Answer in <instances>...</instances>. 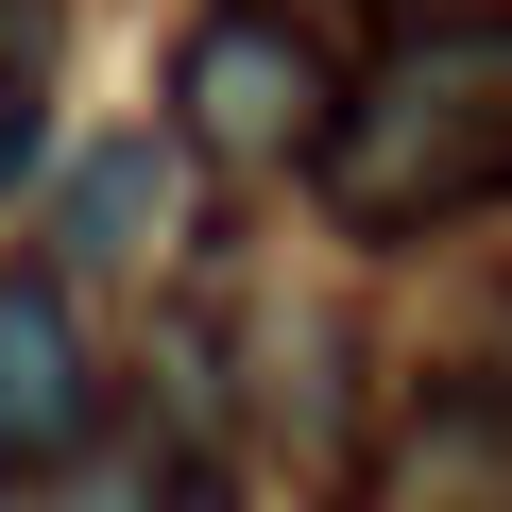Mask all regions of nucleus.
<instances>
[{
    "label": "nucleus",
    "instance_id": "nucleus-6",
    "mask_svg": "<svg viewBox=\"0 0 512 512\" xmlns=\"http://www.w3.org/2000/svg\"><path fill=\"white\" fill-rule=\"evenodd\" d=\"M393 18H461V0H393Z\"/></svg>",
    "mask_w": 512,
    "mask_h": 512
},
{
    "label": "nucleus",
    "instance_id": "nucleus-4",
    "mask_svg": "<svg viewBox=\"0 0 512 512\" xmlns=\"http://www.w3.org/2000/svg\"><path fill=\"white\" fill-rule=\"evenodd\" d=\"M52 52H69V0H0V188L52 137Z\"/></svg>",
    "mask_w": 512,
    "mask_h": 512
},
{
    "label": "nucleus",
    "instance_id": "nucleus-2",
    "mask_svg": "<svg viewBox=\"0 0 512 512\" xmlns=\"http://www.w3.org/2000/svg\"><path fill=\"white\" fill-rule=\"evenodd\" d=\"M171 120H188V154H222V171H274V154H325L342 69L274 18V0H222V18L171 52Z\"/></svg>",
    "mask_w": 512,
    "mask_h": 512
},
{
    "label": "nucleus",
    "instance_id": "nucleus-3",
    "mask_svg": "<svg viewBox=\"0 0 512 512\" xmlns=\"http://www.w3.org/2000/svg\"><path fill=\"white\" fill-rule=\"evenodd\" d=\"M86 427H103V359H86V308H69V274H0V478H52V461H86Z\"/></svg>",
    "mask_w": 512,
    "mask_h": 512
},
{
    "label": "nucleus",
    "instance_id": "nucleus-1",
    "mask_svg": "<svg viewBox=\"0 0 512 512\" xmlns=\"http://www.w3.org/2000/svg\"><path fill=\"white\" fill-rule=\"evenodd\" d=\"M308 171H325L342 239H427V222L495 205L512 188V18H495V0H478V18H410L342 86V120H325Z\"/></svg>",
    "mask_w": 512,
    "mask_h": 512
},
{
    "label": "nucleus",
    "instance_id": "nucleus-5",
    "mask_svg": "<svg viewBox=\"0 0 512 512\" xmlns=\"http://www.w3.org/2000/svg\"><path fill=\"white\" fill-rule=\"evenodd\" d=\"M86 222H103V256L154 222V154H137V137H103V154H86V188H69V239H86Z\"/></svg>",
    "mask_w": 512,
    "mask_h": 512
}]
</instances>
